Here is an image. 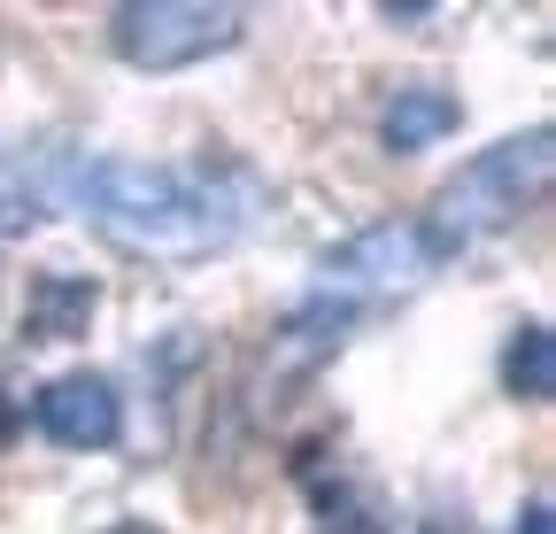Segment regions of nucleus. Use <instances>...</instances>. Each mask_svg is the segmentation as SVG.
Here are the masks:
<instances>
[{
  "mask_svg": "<svg viewBox=\"0 0 556 534\" xmlns=\"http://www.w3.org/2000/svg\"><path fill=\"white\" fill-rule=\"evenodd\" d=\"M70 194L93 218L101 240L124 256H217L263 218V178L248 163H139V156H93L70 171Z\"/></svg>",
  "mask_w": 556,
  "mask_h": 534,
  "instance_id": "f257e3e1",
  "label": "nucleus"
},
{
  "mask_svg": "<svg viewBox=\"0 0 556 534\" xmlns=\"http://www.w3.org/2000/svg\"><path fill=\"white\" fill-rule=\"evenodd\" d=\"M548 171H556V132L548 124H526V132H510V140L479 148L471 163H456V178L433 194L426 225L441 233L448 256H464L486 233H510L541 194H548Z\"/></svg>",
  "mask_w": 556,
  "mask_h": 534,
  "instance_id": "f03ea898",
  "label": "nucleus"
},
{
  "mask_svg": "<svg viewBox=\"0 0 556 534\" xmlns=\"http://www.w3.org/2000/svg\"><path fill=\"white\" fill-rule=\"evenodd\" d=\"M240 32H248V9H232V0H124L109 16L116 62H131L148 78L193 71V62L240 47Z\"/></svg>",
  "mask_w": 556,
  "mask_h": 534,
  "instance_id": "7ed1b4c3",
  "label": "nucleus"
},
{
  "mask_svg": "<svg viewBox=\"0 0 556 534\" xmlns=\"http://www.w3.org/2000/svg\"><path fill=\"white\" fill-rule=\"evenodd\" d=\"M441 263H448V248H441V233L426 218H379V225L348 233L340 248L317 256V295H332V302L356 310L364 295H409V287H426Z\"/></svg>",
  "mask_w": 556,
  "mask_h": 534,
  "instance_id": "20e7f679",
  "label": "nucleus"
},
{
  "mask_svg": "<svg viewBox=\"0 0 556 534\" xmlns=\"http://www.w3.org/2000/svg\"><path fill=\"white\" fill-rule=\"evenodd\" d=\"M31 419L54 449H116L124 442V395L109 372H62L31 395Z\"/></svg>",
  "mask_w": 556,
  "mask_h": 534,
  "instance_id": "39448f33",
  "label": "nucleus"
},
{
  "mask_svg": "<svg viewBox=\"0 0 556 534\" xmlns=\"http://www.w3.org/2000/svg\"><path fill=\"white\" fill-rule=\"evenodd\" d=\"M456 124H464V101L448 86H394V101L379 116V140H387V156H426Z\"/></svg>",
  "mask_w": 556,
  "mask_h": 534,
  "instance_id": "423d86ee",
  "label": "nucleus"
},
{
  "mask_svg": "<svg viewBox=\"0 0 556 534\" xmlns=\"http://www.w3.org/2000/svg\"><path fill=\"white\" fill-rule=\"evenodd\" d=\"M93 310H101V287L78 280V272H39L24 287V333L31 341H78L93 325Z\"/></svg>",
  "mask_w": 556,
  "mask_h": 534,
  "instance_id": "0eeeda50",
  "label": "nucleus"
},
{
  "mask_svg": "<svg viewBox=\"0 0 556 534\" xmlns=\"http://www.w3.org/2000/svg\"><path fill=\"white\" fill-rule=\"evenodd\" d=\"M503 387L518 395V403H548L556 395V333L541 318H526L510 333V349H503Z\"/></svg>",
  "mask_w": 556,
  "mask_h": 534,
  "instance_id": "6e6552de",
  "label": "nucleus"
},
{
  "mask_svg": "<svg viewBox=\"0 0 556 534\" xmlns=\"http://www.w3.org/2000/svg\"><path fill=\"white\" fill-rule=\"evenodd\" d=\"M317 534H387V519L371 511L364 488L332 481V488H317Z\"/></svg>",
  "mask_w": 556,
  "mask_h": 534,
  "instance_id": "1a4fd4ad",
  "label": "nucleus"
},
{
  "mask_svg": "<svg viewBox=\"0 0 556 534\" xmlns=\"http://www.w3.org/2000/svg\"><path fill=\"white\" fill-rule=\"evenodd\" d=\"M387 534H479L471 526V511L464 504H448V496H433V504H417L402 526H387Z\"/></svg>",
  "mask_w": 556,
  "mask_h": 534,
  "instance_id": "9d476101",
  "label": "nucleus"
},
{
  "mask_svg": "<svg viewBox=\"0 0 556 534\" xmlns=\"http://www.w3.org/2000/svg\"><path fill=\"white\" fill-rule=\"evenodd\" d=\"M518 534H556V511H548V496H533V504L518 511Z\"/></svg>",
  "mask_w": 556,
  "mask_h": 534,
  "instance_id": "9b49d317",
  "label": "nucleus"
},
{
  "mask_svg": "<svg viewBox=\"0 0 556 534\" xmlns=\"http://www.w3.org/2000/svg\"><path fill=\"white\" fill-rule=\"evenodd\" d=\"M16 434H24V411H16V395H9V387H0V449H9Z\"/></svg>",
  "mask_w": 556,
  "mask_h": 534,
  "instance_id": "f8f14e48",
  "label": "nucleus"
},
{
  "mask_svg": "<svg viewBox=\"0 0 556 534\" xmlns=\"http://www.w3.org/2000/svg\"><path fill=\"white\" fill-rule=\"evenodd\" d=\"M101 534H163V526H148V519H116V526H101Z\"/></svg>",
  "mask_w": 556,
  "mask_h": 534,
  "instance_id": "ddd939ff",
  "label": "nucleus"
}]
</instances>
